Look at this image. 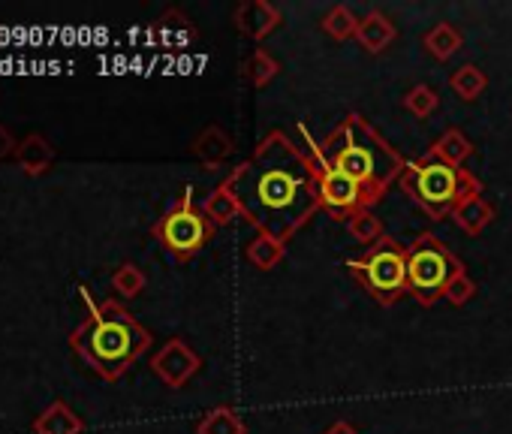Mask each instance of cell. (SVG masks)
<instances>
[{
    "instance_id": "6",
    "label": "cell",
    "mask_w": 512,
    "mask_h": 434,
    "mask_svg": "<svg viewBox=\"0 0 512 434\" xmlns=\"http://www.w3.org/2000/svg\"><path fill=\"white\" fill-rule=\"evenodd\" d=\"M347 269L365 287V293L383 308L407 296V248L392 236H383L359 257H350Z\"/></svg>"
},
{
    "instance_id": "27",
    "label": "cell",
    "mask_w": 512,
    "mask_h": 434,
    "mask_svg": "<svg viewBox=\"0 0 512 434\" xmlns=\"http://www.w3.org/2000/svg\"><path fill=\"white\" fill-rule=\"evenodd\" d=\"M473 296H476V284H473V278H470L467 272L458 275V278L449 284V290H446V302H452V305H467Z\"/></svg>"
},
{
    "instance_id": "23",
    "label": "cell",
    "mask_w": 512,
    "mask_h": 434,
    "mask_svg": "<svg viewBox=\"0 0 512 434\" xmlns=\"http://www.w3.org/2000/svg\"><path fill=\"white\" fill-rule=\"evenodd\" d=\"M347 233H350V239L359 242L362 248H371V245H377V242L386 236V233H383V224H380V217H377L371 208L356 211L353 217H347Z\"/></svg>"
},
{
    "instance_id": "8",
    "label": "cell",
    "mask_w": 512,
    "mask_h": 434,
    "mask_svg": "<svg viewBox=\"0 0 512 434\" xmlns=\"http://www.w3.org/2000/svg\"><path fill=\"white\" fill-rule=\"evenodd\" d=\"M299 130H302V136L308 139V157H311V163H314V178H317V190H320L323 208H326L332 217H338V221H341V217L347 221V217H353L356 211L374 208L368 190H365L359 181H353L350 175L338 172L335 166H329V163L323 160V154H320L317 142L311 139L308 127L299 124Z\"/></svg>"
},
{
    "instance_id": "2",
    "label": "cell",
    "mask_w": 512,
    "mask_h": 434,
    "mask_svg": "<svg viewBox=\"0 0 512 434\" xmlns=\"http://www.w3.org/2000/svg\"><path fill=\"white\" fill-rule=\"evenodd\" d=\"M88 302V317L73 329L70 347L94 368L103 380H118L130 371L136 359H142L151 347V332L115 299L94 302L88 290H82Z\"/></svg>"
},
{
    "instance_id": "4",
    "label": "cell",
    "mask_w": 512,
    "mask_h": 434,
    "mask_svg": "<svg viewBox=\"0 0 512 434\" xmlns=\"http://www.w3.org/2000/svg\"><path fill=\"white\" fill-rule=\"evenodd\" d=\"M398 184L404 196L416 202L431 221L452 217L458 205H464L473 196H482V181L473 172H467L464 166H449L428 154L410 160Z\"/></svg>"
},
{
    "instance_id": "11",
    "label": "cell",
    "mask_w": 512,
    "mask_h": 434,
    "mask_svg": "<svg viewBox=\"0 0 512 434\" xmlns=\"http://www.w3.org/2000/svg\"><path fill=\"white\" fill-rule=\"evenodd\" d=\"M398 37V28L392 25V19L380 10H371L356 31V43L368 52V55H383Z\"/></svg>"
},
{
    "instance_id": "12",
    "label": "cell",
    "mask_w": 512,
    "mask_h": 434,
    "mask_svg": "<svg viewBox=\"0 0 512 434\" xmlns=\"http://www.w3.org/2000/svg\"><path fill=\"white\" fill-rule=\"evenodd\" d=\"M232 151H235V145H232V139L220 130V127H205L196 139H193V145H190V154L205 166V169H217L220 163H226L229 157H232Z\"/></svg>"
},
{
    "instance_id": "26",
    "label": "cell",
    "mask_w": 512,
    "mask_h": 434,
    "mask_svg": "<svg viewBox=\"0 0 512 434\" xmlns=\"http://www.w3.org/2000/svg\"><path fill=\"white\" fill-rule=\"evenodd\" d=\"M145 284H148L145 272H142L139 266H133V263H121V266L112 272V287H115V293L124 296V299H136V296L145 290Z\"/></svg>"
},
{
    "instance_id": "25",
    "label": "cell",
    "mask_w": 512,
    "mask_h": 434,
    "mask_svg": "<svg viewBox=\"0 0 512 434\" xmlns=\"http://www.w3.org/2000/svg\"><path fill=\"white\" fill-rule=\"evenodd\" d=\"M401 106L413 115V118H431L434 109L440 106V94L431 85H413L404 97Z\"/></svg>"
},
{
    "instance_id": "3",
    "label": "cell",
    "mask_w": 512,
    "mask_h": 434,
    "mask_svg": "<svg viewBox=\"0 0 512 434\" xmlns=\"http://www.w3.org/2000/svg\"><path fill=\"white\" fill-rule=\"evenodd\" d=\"M317 148L329 166L359 181L374 205L386 196L389 184L398 181L407 169V160L377 133L368 118L356 112L344 115L341 124Z\"/></svg>"
},
{
    "instance_id": "24",
    "label": "cell",
    "mask_w": 512,
    "mask_h": 434,
    "mask_svg": "<svg viewBox=\"0 0 512 434\" xmlns=\"http://www.w3.org/2000/svg\"><path fill=\"white\" fill-rule=\"evenodd\" d=\"M278 73H281V64L266 49H253V55L244 64V76L250 79L253 88H266L269 82H275Z\"/></svg>"
},
{
    "instance_id": "9",
    "label": "cell",
    "mask_w": 512,
    "mask_h": 434,
    "mask_svg": "<svg viewBox=\"0 0 512 434\" xmlns=\"http://www.w3.org/2000/svg\"><path fill=\"white\" fill-rule=\"evenodd\" d=\"M199 368H202V356H199L196 350H190V344L181 341V338H169V341L151 356V371H154L169 389H181Z\"/></svg>"
},
{
    "instance_id": "17",
    "label": "cell",
    "mask_w": 512,
    "mask_h": 434,
    "mask_svg": "<svg viewBox=\"0 0 512 434\" xmlns=\"http://www.w3.org/2000/svg\"><path fill=\"white\" fill-rule=\"evenodd\" d=\"M473 151H476V145L458 127H449L440 139H434V145L425 154L434 157V160H443L449 166H461L467 157H473Z\"/></svg>"
},
{
    "instance_id": "18",
    "label": "cell",
    "mask_w": 512,
    "mask_h": 434,
    "mask_svg": "<svg viewBox=\"0 0 512 434\" xmlns=\"http://www.w3.org/2000/svg\"><path fill=\"white\" fill-rule=\"evenodd\" d=\"M461 43H464V37H461V31H458L452 22H437V25L422 37L425 52H428L434 61H440V64H446V61L461 49Z\"/></svg>"
},
{
    "instance_id": "21",
    "label": "cell",
    "mask_w": 512,
    "mask_h": 434,
    "mask_svg": "<svg viewBox=\"0 0 512 434\" xmlns=\"http://www.w3.org/2000/svg\"><path fill=\"white\" fill-rule=\"evenodd\" d=\"M359 22H362V19H356V13H353L347 4H335V7H329L326 16L320 19V28H323L332 40L344 43V40H356Z\"/></svg>"
},
{
    "instance_id": "1",
    "label": "cell",
    "mask_w": 512,
    "mask_h": 434,
    "mask_svg": "<svg viewBox=\"0 0 512 434\" xmlns=\"http://www.w3.org/2000/svg\"><path fill=\"white\" fill-rule=\"evenodd\" d=\"M223 181L244 221L284 245L323 208L311 157L281 130H272Z\"/></svg>"
},
{
    "instance_id": "28",
    "label": "cell",
    "mask_w": 512,
    "mask_h": 434,
    "mask_svg": "<svg viewBox=\"0 0 512 434\" xmlns=\"http://www.w3.org/2000/svg\"><path fill=\"white\" fill-rule=\"evenodd\" d=\"M16 139H13V133L4 127V124H0V160H4V157H10V154H16Z\"/></svg>"
},
{
    "instance_id": "29",
    "label": "cell",
    "mask_w": 512,
    "mask_h": 434,
    "mask_svg": "<svg viewBox=\"0 0 512 434\" xmlns=\"http://www.w3.org/2000/svg\"><path fill=\"white\" fill-rule=\"evenodd\" d=\"M323 434H359V431H356L347 419H338V422H332Z\"/></svg>"
},
{
    "instance_id": "13",
    "label": "cell",
    "mask_w": 512,
    "mask_h": 434,
    "mask_svg": "<svg viewBox=\"0 0 512 434\" xmlns=\"http://www.w3.org/2000/svg\"><path fill=\"white\" fill-rule=\"evenodd\" d=\"M13 157H16V163L22 166L25 175H43V172L55 163V148L49 145L46 136L28 133V136L19 142V148H16Z\"/></svg>"
},
{
    "instance_id": "7",
    "label": "cell",
    "mask_w": 512,
    "mask_h": 434,
    "mask_svg": "<svg viewBox=\"0 0 512 434\" xmlns=\"http://www.w3.org/2000/svg\"><path fill=\"white\" fill-rule=\"evenodd\" d=\"M151 236L160 242V248L175 260L187 263L193 260L214 236V227L205 217L202 205L193 202V187H184L178 202H172L160 221L151 227Z\"/></svg>"
},
{
    "instance_id": "10",
    "label": "cell",
    "mask_w": 512,
    "mask_h": 434,
    "mask_svg": "<svg viewBox=\"0 0 512 434\" xmlns=\"http://www.w3.org/2000/svg\"><path fill=\"white\" fill-rule=\"evenodd\" d=\"M232 22H235V28L244 37L263 43L266 37H272L281 28L284 16H281V10L275 4H269V0H247V4H238L235 7Z\"/></svg>"
},
{
    "instance_id": "19",
    "label": "cell",
    "mask_w": 512,
    "mask_h": 434,
    "mask_svg": "<svg viewBox=\"0 0 512 434\" xmlns=\"http://www.w3.org/2000/svg\"><path fill=\"white\" fill-rule=\"evenodd\" d=\"M284 257H287V245L272 236H256L247 245V263L260 272H272L275 266H281Z\"/></svg>"
},
{
    "instance_id": "22",
    "label": "cell",
    "mask_w": 512,
    "mask_h": 434,
    "mask_svg": "<svg viewBox=\"0 0 512 434\" xmlns=\"http://www.w3.org/2000/svg\"><path fill=\"white\" fill-rule=\"evenodd\" d=\"M449 88L464 100V103H473L482 97V91L488 88V76L485 70H479L476 64H461L452 76H449Z\"/></svg>"
},
{
    "instance_id": "16",
    "label": "cell",
    "mask_w": 512,
    "mask_h": 434,
    "mask_svg": "<svg viewBox=\"0 0 512 434\" xmlns=\"http://www.w3.org/2000/svg\"><path fill=\"white\" fill-rule=\"evenodd\" d=\"M202 211H205V217L211 221L214 230L229 227V224L235 221V217H241V205H238V199H235V193L229 190L226 181H220V184L205 196Z\"/></svg>"
},
{
    "instance_id": "15",
    "label": "cell",
    "mask_w": 512,
    "mask_h": 434,
    "mask_svg": "<svg viewBox=\"0 0 512 434\" xmlns=\"http://www.w3.org/2000/svg\"><path fill=\"white\" fill-rule=\"evenodd\" d=\"M452 221H455V227H458L461 233L479 236V233H485V230L491 227V221H494V205H491L485 196H473V199H467L464 205H458V208L452 211Z\"/></svg>"
},
{
    "instance_id": "14",
    "label": "cell",
    "mask_w": 512,
    "mask_h": 434,
    "mask_svg": "<svg viewBox=\"0 0 512 434\" xmlns=\"http://www.w3.org/2000/svg\"><path fill=\"white\" fill-rule=\"evenodd\" d=\"M82 428H85L82 416L70 404H64V401H52L34 419V431L37 434H82Z\"/></svg>"
},
{
    "instance_id": "20",
    "label": "cell",
    "mask_w": 512,
    "mask_h": 434,
    "mask_svg": "<svg viewBox=\"0 0 512 434\" xmlns=\"http://www.w3.org/2000/svg\"><path fill=\"white\" fill-rule=\"evenodd\" d=\"M196 434H247V425L232 407L223 404V407H211L196 422Z\"/></svg>"
},
{
    "instance_id": "5",
    "label": "cell",
    "mask_w": 512,
    "mask_h": 434,
    "mask_svg": "<svg viewBox=\"0 0 512 434\" xmlns=\"http://www.w3.org/2000/svg\"><path fill=\"white\" fill-rule=\"evenodd\" d=\"M464 272V263L434 233H419L407 245V296L425 308L446 299L449 284Z\"/></svg>"
}]
</instances>
